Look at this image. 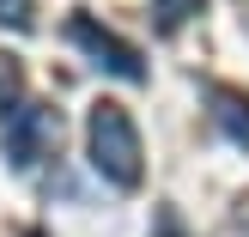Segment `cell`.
Here are the masks:
<instances>
[{
  "label": "cell",
  "instance_id": "1",
  "mask_svg": "<svg viewBox=\"0 0 249 237\" xmlns=\"http://www.w3.org/2000/svg\"><path fill=\"white\" fill-rule=\"evenodd\" d=\"M85 152H91V170L109 182V189H140V128H134V116L122 104H91V116H85Z\"/></svg>",
  "mask_w": 249,
  "mask_h": 237
},
{
  "label": "cell",
  "instance_id": "2",
  "mask_svg": "<svg viewBox=\"0 0 249 237\" xmlns=\"http://www.w3.org/2000/svg\"><path fill=\"white\" fill-rule=\"evenodd\" d=\"M6 164L12 170H36L49 152L61 146V109L55 104H18L6 116Z\"/></svg>",
  "mask_w": 249,
  "mask_h": 237
},
{
  "label": "cell",
  "instance_id": "3",
  "mask_svg": "<svg viewBox=\"0 0 249 237\" xmlns=\"http://www.w3.org/2000/svg\"><path fill=\"white\" fill-rule=\"evenodd\" d=\"M67 36L85 49V55H91V67L116 73V79H128V85H140V79H146L140 49H134V43H122L116 31H104V24H97L91 12H73V18H67Z\"/></svg>",
  "mask_w": 249,
  "mask_h": 237
},
{
  "label": "cell",
  "instance_id": "4",
  "mask_svg": "<svg viewBox=\"0 0 249 237\" xmlns=\"http://www.w3.org/2000/svg\"><path fill=\"white\" fill-rule=\"evenodd\" d=\"M207 104H213L219 134H225L237 152H249V91H237V85H213V91H207Z\"/></svg>",
  "mask_w": 249,
  "mask_h": 237
},
{
  "label": "cell",
  "instance_id": "5",
  "mask_svg": "<svg viewBox=\"0 0 249 237\" xmlns=\"http://www.w3.org/2000/svg\"><path fill=\"white\" fill-rule=\"evenodd\" d=\"M201 6H207V0H152V12H158V31H182L189 18H201Z\"/></svg>",
  "mask_w": 249,
  "mask_h": 237
},
{
  "label": "cell",
  "instance_id": "6",
  "mask_svg": "<svg viewBox=\"0 0 249 237\" xmlns=\"http://www.w3.org/2000/svg\"><path fill=\"white\" fill-rule=\"evenodd\" d=\"M12 109H18V67L0 61V116H12Z\"/></svg>",
  "mask_w": 249,
  "mask_h": 237
},
{
  "label": "cell",
  "instance_id": "7",
  "mask_svg": "<svg viewBox=\"0 0 249 237\" xmlns=\"http://www.w3.org/2000/svg\"><path fill=\"white\" fill-rule=\"evenodd\" d=\"M0 24L6 31H31V0H0Z\"/></svg>",
  "mask_w": 249,
  "mask_h": 237
},
{
  "label": "cell",
  "instance_id": "8",
  "mask_svg": "<svg viewBox=\"0 0 249 237\" xmlns=\"http://www.w3.org/2000/svg\"><path fill=\"white\" fill-rule=\"evenodd\" d=\"M152 237H189V231H182V219L164 207V213H158V231H152Z\"/></svg>",
  "mask_w": 249,
  "mask_h": 237
}]
</instances>
